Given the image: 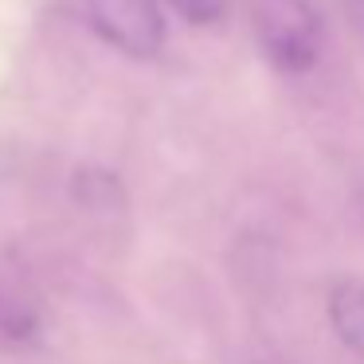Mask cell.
Masks as SVG:
<instances>
[{"label": "cell", "mask_w": 364, "mask_h": 364, "mask_svg": "<svg viewBox=\"0 0 364 364\" xmlns=\"http://www.w3.org/2000/svg\"><path fill=\"white\" fill-rule=\"evenodd\" d=\"M329 321L337 329V337L353 348L356 356H364V282L356 278H341L329 290Z\"/></svg>", "instance_id": "277c9868"}, {"label": "cell", "mask_w": 364, "mask_h": 364, "mask_svg": "<svg viewBox=\"0 0 364 364\" xmlns=\"http://www.w3.org/2000/svg\"><path fill=\"white\" fill-rule=\"evenodd\" d=\"M255 40L282 75H306L317 63L321 20L309 0H255Z\"/></svg>", "instance_id": "6da1fadb"}, {"label": "cell", "mask_w": 364, "mask_h": 364, "mask_svg": "<svg viewBox=\"0 0 364 364\" xmlns=\"http://www.w3.org/2000/svg\"><path fill=\"white\" fill-rule=\"evenodd\" d=\"M43 337V317L32 306V298H20L16 290L0 286V348H36Z\"/></svg>", "instance_id": "3957f363"}, {"label": "cell", "mask_w": 364, "mask_h": 364, "mask_svg": "<svg viewBox=\"0 0 364 364\" xmlns=\"http://www.w3.org/2000/svg\"><path fill=\"white\" fill-rule=\"evenodd\" d=\"M345 12H348L356 36H360V43H364V0H345Z\"/></svg>", "instance_id": "8992f818"}, {"label": "cell", "mask_w": 364, "mask_h": 364, "mask_svg": "<svg viewBox=\"0 0 364 364\" xmlns=\"http://www.w3.org/2000/svg\"><path fill=\"white\" fill-rule=\"evenodd\" d=\"M79 16L126 55H157L165 43L157 0H79Z\"/></svg>", "instance_id": "7a4b0ae2"}, {"label": "cell", "mask_w": 364, "mask_h": 364, "mask_svg": "<svg viewBox=\"0 0 364 364\" xmlns=\"http://www.w3.org/2000/svg\"><path fill=\"white\" fill-rule=\"evenodd\" d=\"M188 24H215L228 9V0H168Z\"/></svg>", "instance_id": "5b68a950"}]
</instances>
